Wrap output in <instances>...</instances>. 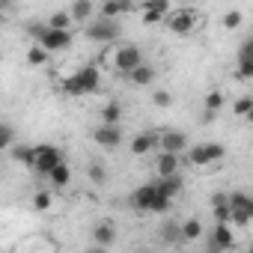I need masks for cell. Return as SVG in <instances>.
Listing matches in <instances>:
<instances>
[{
	"label": "cell",
	"mask_w": 253,
	"mask_h": 253,
	"mask_svg": "<svg viewBox=\"0 0 253 253\" xmlns=\"http://www.w3.org/2000/svg\"><path fill=\"white\" fill-rule=\"evenodd\" d=\"M250 220H253V200H250Z\"/></svg>",
	"instance_id": "obj_40"
},
{
	"label": "cell",
	"mask_w": 253,
	"mask_h": 253,
	"mask_svg": "<svg viewBox=\"0 0 253 253\" xmlns=\"http://www.w3.org/2000/svg\"><path fill=\"white\" fill-rule=\"evenodd\" d=\"M232 247H235V235H232L229 223H214V229H211V235H209V250L226 253V250H232Z\"/></svg>",
	"instance_id": "obj_9"
},
{
	"label": "cell",
	"mask_w": 253,
	"mask_h": 253,
	"mask_svg": "<svg viewBox=\"0 0 253 253\" xmlns=\"http://www.w3.org/2000/svg\"><path fill=\"white\" fill-rule=\"evenodd\" d=\"M223 107V92H217V89H211L209 95H206V110H211V113H217Z\"/></svg>",
	"instance_id": "obj_29"
},
{
	"label": "cell",
	"mask_w": 253,
	"mask_h": 253,
	"mask_svg": "<svg viewBox=\"0 0 253 253\" xmlns=\"http://www.w3.org/2000/svg\"><path fill=\"white\" fill-rule=\"evenodd\" d=\"M158 146H161V152L179 155L182 149H188V137H185V131L167 128V131H161V134H158Z\"/></svg>",
	"instance_id": "obj_10"
},
{
	"label": "cell",
	"mask_w": 253,
	"mask_h": 253,
	"mask_svg": "<svg viewBox=\"0 0 253 253\" xmlns=\"http://www.w3.org/2000/svg\"><path fill=\"white\" fill-rule=\"evenodd\" d=\"M247 122H253V110H250V113H247Z\"/></svg>",
	"instance_id": "obj_39"
},
{
	"label": "cell",
	"mask_w": 253,
	"mask_h": 253,
	"mask_svg": "<svg viewBox=\"0 0 253 253\" xmlns=\"http://www.w3.org/2000/svg\"><path fill=\"white\" fill-rule=\"evenodd\" d=\"M122 119V104L119 101H107L101 107V125H119Z\"/></svg>",
	"instance_id": "obj_19"
},
{
	"label": "cell",
	"mask_w": 253,
	"mask_h": 253,
	"mask_svg": "<svg viewBox=\"0 0 253 253\" xmlns=\"http://www.w3.org/2000/svg\"><path fill=\"white\" fill-rule=\"evenodd\" d=\"M60 164H63V152H60L57 146H48V143L33 146V167H30V170H36V173H42V176H51Z\"/></svg>",
	"instance_id": "obj_2"
},
{
	"label": "cell",
	"mask_w": 253,
	"mask_h": 253,
	"mask_svg": "<svg viewBox=\"0 0 253 253\" xmlns=\"http://www.w3.org/2000/svg\"><path fill=\"white\" fill-rule=\"evenodd\" d=\"M167 15H170V3H167V0H155V3L143 6V21L146 24H155V21H161Z\"/></svg>",
	"instance_id": "obj_14"
},
{
	"label": "cell",
	"mask_w": 253,
	"mask_h": 253,
	"mask_svg": "<svg viewBox=\"0 0 253 253\" xmlns=\"http://www.w3.org/2000/svg\"><path fill=\"white\" fill-rule=\"evenodd\" d=\"M12 155H15L18 161H24L27 167H33V149H27V146H18V149H15Z\"/></svg>",
	"instance_id": "obj_35"
},
{
	"label": "cell",
	"mask_w": 253,
	"mask_h": 253,
	"mask_svg": "<svg viewBox=\"0 0 253 253\" xmlns=\"http://www.w3.org/2000/svg\"><path fill=\"white\" fill-rule=\"evenodd\" d=\"M69 24H72L69 9H60V12H54V15L48 18V27H54V30H69Z\"/></svg>",
	"instance_id": "obj_24"
},
{
	"label": "cell",
	"mask_w": 253,
	"mask_h": 253,
	"mask_svg": "<svg viewBox=\"0 0 253 253\" xmlns=\"http://www.w3.org/2000/svg\"><path fill=\"white\" fill-rule=\"evenodd\" d=\"M214 116H217V113H211V110H203V122H211Z\"/></svg>",
	"instance_id": "obj_38"
},
{
	"label": "cell",
	"mask_w": 253,
	"mask_h": 253,
	"mask_svg": "<svg viewBox=\"0 0 253 253\" xmlns=\"http://www.w3.org/2000/svg\"><path fill=\"white\" fill-rule=\"evenodd\" d=\"M51 206H54L51 191H36V194H33V209H36V211H48Z\"/></svg>",
	"instance_id": "obj_26"
},
{
	"label": "cell",
	"mask_w": 253,
	"mask_h": 253,
	"mask_svg": "<svg viewBox=\"0 0 253 253\" xmlns=\"http://www.w3.org/2000/svg\"><path fill=\"white\" fill-rule=\"evenodd\" d=\"M69 15H72V21H78V24H92L95 6L89 3V0H75V3L69 6Z\"/></svg>",
	"instance_id": "obj_12"
},
{
	"label": "cell",
	"mask_w": 253,
	"mask_h": 253,
	"mask_svg": "<svg viewBox=\"0 0 253 253\" xmlns=\"http://www.w3.org/2000/svg\"><path fill=\"white\" fill-rule=\"evenodd\" d=\"M48 182H51L54 188H66V185L72 182V167H69V164L63 161V164H60V167H57V170H54V173L48 176Z\"/></svg>",
	"instance_id": "obj_22"
},
{
	"label": "cell",
	"mask_w": 253,
	"mask_h": 253,
	"mask_svg": "<svg viewBox=\"0 0 253 253\" xmlns=\"http://www.w3.org/2000/svg\"><path fill=\"white\" fill-rule=\"evenodd\" d=\"M158 194H164L167 200H176L179 191H182V176H167V179H158Z\"/></svg>",
	"instance_id": "obj_17"
},
{
	"label": "cell",
	"mask_w": 253,
	"mask_h": 253,
	"mask_svg": "<svg viewBox=\"0 0 253 253\" xmlns=\"http://www.w3.org/2000/svg\"><path fill=\"white\" fill-rule=\"evenodd\" d=\"M98 86H101L98 69H95V66H81L72 78L63 81V95H72V98H78V95H92V92H98Z\"/></svg>",
	"instance_id": "obj_1"
},
{
	"label": "cell",
	"mask_w": 253,
	"mask_h": 253,
	"mask_svg": "<svg viewBox=\"0 0 253 253\" xmlns=\"http://www.w3.org/2000/svg\"><path fill=\"white\" fill-rule=\"evenodd\" d=\"M128 9H131V3H101V6H98V15H101L104 21H113V18L125 15Z\"/></svg>",
	"instance_id": "obj_21"
},
{
	"label": "cell",
	"mask_w": 253,
	"mask_h": 253,
	"mask_svg": "<svg viewBox=\"0 0 253 253\" xmlns=\"http://www.w3.org/2000/svg\"><path fill=\"white\" fill-rule=\"evenodd\" d=\"M119 24L116 21H104V18H95L92 24H86V30H84V36L89 39V42H101V45H110V42H116L119 39Z\"/></svg>",
	"instance_id": "obj_5"
},
{
	"label": "cell",
	"mask_w": 253,
	"mask_h": 253,
	"mask_svg": "<svg viewBox=\"0 0 253 253\" xmlns=\"http://www.w3.org/2000/svg\"><path fill=\"white\" fill-rule=\"evenodd\" d=\"M200 235H203V223H200V220L191 217V220L182 223V238H185V241H197Z\"/></svg>",
	"instance_id": "obj_23"
},
{
	"label": "cell",
	"mask_w": 253,
	"mask_h": 253,
	"mask_svg": "<svg viewBox=\"0 0 253 253\" xmlns=\"http://www.w3.org/2000/svg\"><path fill=\"white\" fill-rule=\"evenodd\" d=\"M203 253H220V250H209V247H206V250H203Z\"/></svg>",
	"instance_id": "obj_41"
},
{
	"label": "cell",
	"mask_w": 253,
	"mask_h": 253,
	"mask_svg": "<svg viewBox=\"0 0 253 253\" xmlns=\"http://www.w3.org/2000/svg\"><path fill=\"white\" fill-rule=\"evenodd\" d=\"M247 253H253V244H250V247H247Z\"/></svg>",
	"instance_id": "obj_42"
},
{
	"label": "cell",
	"mask_w": 253,
	"mask_h": 253,
	"mask_svg": "<svg viewBox=\"0 0 253 253\" xmlns=\"http://www.w3.org/2000/svg\"><path fill=\"white\" fill-rule=\"evenodd\" d=\"M92 140L104 149H116L122 143V125H98L92 131Z\"/></svg>",
	"instance_id": "obj_11"
},
{
	"label": "cell",
	"mask_w": 253,
	"mask_h": 253,
	"mask_svg": "<svg viewBox=\"0 0 253 253\" xmlns=\"http://www.w3.org/2000/svg\"><path fill=\"white\" fill-rule=\"evenodd\" d=\"M12 140H15L12 125H9V122H3V125H0V149H9V146H12Z\"/></svg>",
	"instance_id": "obj_28"
},
{
	"label": "cell",
	"mask_w": 253,
	"mask_h": 253,
	"mask_svg": "<svg viewBox=\"0 0 253 253\" xmlns=\"http://www.w3.org/2000/svg\"><path fill=\"white\" fill-rule=\"evenodd\" d=\"M140 253H152V250H140Z\"/></svg>",
	"instance_id": "obj_43"
},
{
	"label": "cell",
	"mask_w": 253,
	"mask_h": 253,
	"mask_svg": "<svg viewBox=\"0 0 253 253\" xmlns=\"http://www.w3.org/2000/svg\"><path fill=\"white\" fill-rule=\"evenodd\" d=\"M128 81H131L134 86H149V84L155 81V69H152L149 63H143L140 69H134V72L128 75Z\"/></svg>",
	"instance_id": "obj_18"
},
{
	"label": "cell",
	"mask_w": 253,
	"mask_h": 253,
	"mask_svg": "<svg viewBox=\"0 0 253 253\" xmlns=\"http://www.w3.org/2000/svg\"><path fill=\"white\" fill-rule=\"evenodd\" d=\"M211 211H214V223H229V220H232V209H229V203H223V206H211Z\"/></svg>",
	"instance_id": "obj_30"
},
{
	"label": "cell",
	"mask_w": 253,
	"mask_h": 253,
	"mask_svg": "<svg viewBox=\"0 0 253 253\" xmlns=\"http://www.w3.org/2000/svg\"><path fill=\"white\" fill-rule=\"evenodd\" d=\"M86 176H89V182H95V185H104V182H107V170H104L101 161H92L89 170H86Z\"/></svg>",
	"instance_id": "obj_25"
},
{
	"label": "cell",
	"mask_w": 253,
	"mask_h": 253,
	"mask_svg": "<svg viewBox=\"0 0 253 253\" xmlns=\"http://www.w3.org/2000/svg\"><path fill=\"white\" fill-rule=\"evenodd\" d=\"M238 60H253V36L238 48Z\"/></svg>",
	"instance_id": "obj_36"
},
{
	"label": "cell",
	"mask_w": 253,
	"mask_h": 253,
	"mask_svg": "<svg viewBox=\"0 0 253 253\" xmlns=\"http://www.w3.org/2000/svg\"><path fill=\"white\" fill-rule=\"evenodd\" d=\"M155 200H158V185L155 182H149V185H140V188H134V194H131V209L134 211H152V206H155Z\"/></svg>",
	"instance_id": "obj_8"
},
{
	"label": "cell",
	"mask_w": 253,
	"mask_h": 253,
	"mask_svg": "<svg viewBox=\"0 0 253 253\" xmlns=\"http://www.w3.org/2000/svg\"><path fill=\"white\" fill-rule=\"evenodd\" d=\"M48 24V21H45ZM39 48H45L48 54L51 51H66V48H72V33L69 30H54V27H45V33H42V39L36 42Z\"/></svg>",
	"instance_id": "obj_7"
},
{
	"label": "cell",
	"mask_w": 253,
	"mask_h": 253,
	"mask_svg": "<svg viewBox=\"0 0 253 253\" xmlns=\"http://www.w3.org/2000/svg\"><path fill=\"white\" fill-rule=\"evenodd\" d=\"M223 203H229L226 194H214V197H211V206H223Z\"/></svg>",
	"instance_id": "obj_37"
},
{
	"label": "cell",
	"mask_w": 253,
	"mask_h": 253,
	"mask_svg": "<svg viewBox=\"0 0 253 253\" xmlns=\"http://www.w3.org/2000/svg\"><path fill=\"white\" fill-rule=\"evenodd\" d=\"M197 21H200V15H197L194 9H176V12L167 15V27H170L173 33H179V36H188V33L197 27Z\"/></svg>",
	"instance_id": "obj_6"
},
{
	"label": "cell",
	"mask_w": 253,
	"mask_h": 253,
	"mask_svg": "<svg viewBox=\"0 0 253 253\" xmlns=\"http://www.w3.org/2000/svg\"><path fill=\"white\" fill-rule=\"evenodd\" d=\"M241 81H250L253 78V60H238V72H235Z\"/></svg>",
	"instance_id": "obj_32"
},
{
	"label": "cell",
	"mask_w": 253,
	"mask_h": 253,
	"mask_svg": "<svg viewBox=\"0 0 253 253\" xmlns=\"http://www.w3.org/2000/svg\"><path fill=\"white\" fill-rule=\"evenodd\" d=\"M241 21H244V15H241L238 9H229V12L223 15V27H226V30H235Z\"/></svg>",
	"instance_id": "obj_31"
},
{
	"label": "cell",
	"mask_w": 253,
	"mask_h": 253,
	"mask_svg": "<svg viewBox=\"0 0 253 253\" xmlns=\"http://www.w3.org/2000/svg\"><path fill=\"white\" fill-rule=\"evenodd\" d=\"M113 238H116V226H113L110 220H104V223H95V226H92V241H95L98 247L113 244Z\"/></svg>",
	"instance_id": "obj_15"
},
{
	"label": "cell",
	"mask_w": 253,
	"mask_h": 253,
	"mask_svg": "<svg viewBox=\"0 0 253 253\" xmlns=\"http://www.w3.org/2000/svg\"><path fill=\"white\" fill-rule=\"evenodd\" d=\"M161 241H164V244H179V241H185V238H182V223L167 220V223L161 226Z\"/></svg>",
	"instance_id": "obj_20"
},
{
	"label": "cell",
	"mask_w": 253,
	"mask_h": 253,
	"mask_svg": "<svg viewBox=\"0 0 253 253\" xmlns=\"http://www.w3.org/2000/svg\"><path fill=\"white\" fill-rule=\"evenodd\" d=\"M27 63H30V66H45V63H48V51L39 48V45L30 48V51H27Z\"/></svg>",
	"instance_id": "obj_27"
},
{
	"label": "cell",
	"mask_w": 253,
	"mask_h": 253,
	"mask_svg": "<svg viewBox=\"0 0 253 253\" xmlns=\"http://www.w3.org/2000/svg\"><path fill=\"white\" fill-rule=\"evenodd\" d=\"M140 66H143V54H140L137 45H119V48L113 51V69H116V72L131 75V72L140 69Z\"/></svg>",
	"instance_id": "obj_3"
},
{
	"label": "cell",
	"mask_w": 253,
	"mask_h": 253,
	"mask_svg": "<svg viewBox=\"0 0 253 253\" xmlns=\"http://www.w3.org/2000/svg\"><path fill=\"white\" fill-rule=\"evenodd\" d=\"M250 110H253V98H238V101H235V116H244V119H247Z\"/></svg>",
	"instance_id": "obj_33"
},
{
	"label": "cell",
	"mask_w": 253,
	"mask_h": 253,
	"mask_svg": "<svg viewBox=\"0 0 253 253\" xmlns=\"http://www.w3.org/2000/svg\"><path fill=\"white\" fill-rule=\"evenodd\" d=\"M155 143H158V134H149V131L134 134V140H131V152H134V155H149Z\"/></svg>",
	"instance_id": "obj_16"
},
{
	"label": "cell",
	"mask_w": 253,
	"mask_h": 253,
	"mask_svg": "<svg viewBox=\"0 0 253 253\" xmlns=\"http://www.w3.org/2000/svg\"><path fill=\"white\" fill-rule=\"evenodd\" d=\"M152 101H155L158 107H170V104H173V95H170L167 89H158V92L152 95Z\"/></svg>",
	"instance_id": "obj_34"
},
{
	"label": "cell",
	"mask_w": 253,
	"mask_h": 253,
	"mask_svg": "<svg viewBox=\"0 0 253 253\" xmlns=\"http://www.w3.org/2000/svg\"><path fill=\"white\" fill-rule=\"evenodd\" d=\"M155 170H158V179H167V176H179V155L161 152V155H158V161H155Z\"/></svg>",
	"instance_id": "obj_13"
},
{
	"label": "cell",
	"mask_w": 253,
	"mask_h": 253,
	"mask_svg": "<svg viewBox=\"0 0 253 253\" xmlns=\"http://www.w3.org/2000/svg\"><path fill=\"white\" fill-rule=\"evenodd\" d=\"M92 253H101V250H92Z\"/></svg>",
	"instance_id": "obj_44"
},
{
	"label": "cell",
	"mask_w": 253,
	"mask_h": 253,
	"mask_svg": "<svg viewBox=\"0 0 253 253\" xmlns=\"http://www.w3.org/2000/svg\"><path fill=\"white\" fill-rule=\"evenodd\" d=\"M223 155H226V149L211 140V143H197V146H191L188 161H191L194 167H209V164H217Z\"/></svg>",
	"instance_id": "obj_4"
}]
</instances>
